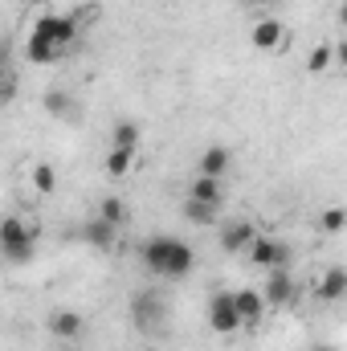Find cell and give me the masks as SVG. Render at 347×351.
<instances>
[{
	"label": "cell",
	"instance_id": "f546056e",
	"mask_svg": "<svg viewBox=\"0 0 347 351\" xmlns=\"http://www.w3.org/2000/svg\"><path fill=\"white\" fill-rule=\"evenodd\" d=\"M33 4H45V0H33Z\"/></svg>",
	"mask_w": 347,
	"mask_h": 351
},
{
	"label": "cell",
	"instance_id": "2e32d148",
	"mask_svg": "<svg viewBox=\"0 0 347 351\" xmlns=\"http://www.w3.org/2000/svg\"><path fill=\"white\" fill-rule=\"evenodd\" d=\"M233 302H237V311H241V319L246 323H258L261 319V311H265V294L261 290H233Z\"/></svg>",
	"mask_w": 347,
	"mask_h": 351
},
{
	"label": "cell",
	"instance_id": "e0dca14e",
	"mask_svg": "<svg viewBox=\"0 0 347 351\" xmlns=\"http://www.w3.org/2000/svg\"><path fill=\"white\" fill-rule=\"evenodd\" d=\"M110 147L135 152V147H139V123H131V119H119V123H115V131H110Z\"/></svg>",
	"mask_w": 347,
	"mask_h": 351
},
{
	"label": "cell",
	"instance_id": "d4e9b609",
	"mask_svg": "<svg viewBox=\"0 0 347 351\" xmlns=\"http://www.w3.org/2000/svg\"><path fill=\"white\" fill-rule=\"evenodd\" d=\"M98 12H102L98 4H82V8H74V21L78 25H90V21H98Z\"/></svg>",
	"mask_w": 347,
	"mask_h": 351
},
{
	"label": "cell",
	"instance_id": "6da1fadb",
	"mask_svg": "<svg viewBox=\"0 0 347 351\" xmlns=\"http://www.w3.org/2000/svg\"><path fill=\"white\" fill-rule=\"evenodd\" d=\"M196 262V254H192V245L188 241H180V237H147L143 241V265L152 269V274H160V278H188V269Z\"/></svg>",
	"mask_w": 347,
	"mask_h": 351
},
{
	"label": "cell",
	"instance_id": "f1b7e54d",
	"mask_svg": "<svg viewBox=\"0 0 347 351\" xmlns=\"http://www.w3.org/2000/svg\"><path fill=\"white\" fill-rule=\"evenodd\" d=\"M241 4H265V0H241Z\"/></svg>",
	"mask_w": 347,
	"mask_h": 351
},
{
	"label": "cell",
	"instance_id": "9c48e42d",
	"mask_svg": "<svg viewBox=\"0 0 347 351\" xmlns=\"http://www.w3.org/2000/svg\"><path fill=\"white\" fill-rule=\"evenodd\" d=\"M233 168V152L225 147V143H213V147H204V156H200V164H196V176H221Z\"/></svg>",
	"mask_w": 347,
	"mask_h": 351
},
{
	"label": "cell",
	"instance_id": "8992f818",
	"mask_svg": "<svg viewBox=\"0 0 347 351\" xmlns=\"http://www.w3.org/2000/svg\"><path fill=\"white\" fill-rule=\"evenodd\" d=\"M261 294H265V306H290V302H298V286H294L290 265H282V269H265V286H261Z\"/></svg>",
	"mask_w": 347,
	"mask_h": 351
},
{
	"label": "cell",
	"instance_id": "277c9868",
	"mask_svg": "<svg viewBox=\"0 0 347 351\" xmlns=\"http://www.w3.org/2000/svg\"><path fill=\"white\" fill-rule=\"evenodd\" d=\"M33 33H41V37H49L62 53L78 41V21H74V12H45V16H37V25H33Z\"/></svg>",
	"mask_w": 347,
	"mask_h": 351
},
{
	"label": "cell",
	"instance_id": "83f0119b",
	"mask_svg": "<svg viewBox=\"0 0 347 351\" xmlns=\"http://www.w3.org/2000/svg\"><path fill=\"white\" fill-rule=\"evenodd\" d=\"M339 16H344V25H347V0H344V8H339Z\"/></svg>",
	"mask_w": 347,
	"mask_h": 351
},
{
	"label": "cell",
	"instance_id": "9a60e30c",
	"mask_svg": "<svg viewBox=\"0 0 347 351\" xmlns=\"http://www.w3.org/2000/svg\"><path fill=\"white\" fill-rule=\"evenodd\" d=\"M188 196H192V200H204V204H221V200H225V188H221L217 176H192Z\"/></svg>",
	"mask_w": 347,
	"mask_h": 351
},
{
	"label": "cell",
	"instance_id": "7a4b0ae2",
	"mask_svg": "<svg viewBox=\"0 0 347 351\" xmlns=\"http://www.w3.org/2000/svg\"><path fill=\"white\" fill-rule=\"evenodd\" d=\"M37 225H29V221H21V217H4V225H0V250H4V262L12 265H25L33 262V254H37Z\"/></svg>",
	"mask_w": 347,
	"mask_h": 351
},
{
	"label": "cell",
	"instance_id": "ba28073f",
	"mask_svg": "<svg viewBox=\"0 0 347 351\" xmlns=\"http://www.w3.org/2000/svg\"><path fill=\"white\" fill-rule=\"evenodd\" d=\"M254 241H258L254 221H229V225L221 229V250H225V254H250Z\"/></svg>",
	"mask_w": 347,
	"mask_h": 351
},
{
	"label": "cell",
	"instance_id": "52a82bcc",
	"mask_svg": "<svg viewBox=\"0 0 347 351\" xmlns=\"http://www.w3.org/2000/svg\"><path fill=\"white\" fill-rule=\"evenodd\" d=\"M250 262L261 265V269H282V265H290V245L282 237L258 233V241L250 245Z\"/></svg>",
	"mask_w": 347,
	"mask_h": 351
},
{
	"label": "cell",
	"instance_id": "ac0fdd59",
	"mask_svg": "<svg viewBox=\"0 0 347 351\" xmlns=\"http://www.w3.org/2000/svg\"><path fill=\"white\" fill-rule=\"evenodd\" d=\"M217 208L221 204H204V200H184V221H192V225H213L217 221Z\"/></svg>",
	"mask_w": 347,
	"mask_h": 351
},
{
	"label": "cell",
	"instance_id": "7c38bea8",
	"mask_svg": "<svg viewBox=\"0 0 347 351\" xmlns=\"http://www.w3.org/2000/svg\"><path fill=\"white\" fill-rule=\"evenodd\" d=\"M49 335L53 339H78L82 335V315L78 311H53L49 315Z\"/></svg>",
	"mask_w": 347,
	"mask_h": 351
},
{
	"label": "cell",
	"instance_id": "5bb4252c",
	"mask_svg": "<svg viewBox=\"0 0 347 351\" xmlns=\"http://www.w3.org/2000/svg\"><path fill=\"white\" fill-rule=\"evenodd\" d=\"M25 58H29L33 66H49V62H58V58H62V49H58V45L49 41V37H41V33H29Z\"/></svg>",
	"mask_w": 347,
	"mask_h": 351
},
{
	"label": "cell",
	"instance_id": "7402d4cb",
	"mask_svg": "<svg viewBox=\"0 0 347 351\" xmlns=\"http://www.w3.org/2000/svg\"><path fill=\"white\" fill-rule=\"evenodd\" d=\"M319 229H323V233H344V229H347V208H339V204L323 208V217H319Z\"/></svg>",
	"mask_w": 347,
	"mask_h": 351
},
{
	"label": "cell",
	"instance_id": "4316f807",
	"mask_svg": "<svg viewBox=\"0 0 347 351\" xmlns=\"http://www.w3.org/2000/svg\"><path fill=\"white\" fill-rule=\"evenodd\" d=\"M311 351H335V348H327V343H315V348H311Z\"/></svg>",
	"mask_w": 347,
	"mask_h": 351
},
{
	"label": "cell",
	"instance_id": "484cf974",
	"mask_svg": "<svg viewBox=\"0 0 347 351\" xmlns=\"http://www.w3.org/2000/svg\"><path fill=\"white\" fill-rule=\"evenodd\" d=\"M335 62L347 70V41H339V45H335Z\"/></svg>",
	"mask_w": 347,
	"mask_h": 351
},
{
	"label": "cell",
	"instance_id": "603a6c76",
	"mask_svg": "<svg viewBox=\"0 0 347 351\" xmlns=\"http://www.w3.org/2000/svg\"><path fill=\"white\" fill-rule=\"evenodd\" d=\"M131 164H135V152L110 147V156H106V172H110V176H127V172H131Z\"/></svg>",
	"mask_w": 347,
	"mask_h": 351
},
{
	"label": "cell",
	"instance_id": "cb8c5ba5",
	"mask_svg": "<svg viewBox=\"0 0 347 351\" xmlns=\"http://www.w3.org/2000/svg\"><path fill=\"white\" fill-rule=\"evenodd\" d=\"M33 188H37L41 196H49V192L58 188V176H53L49 164H37V168H33Z\"/></svg>",
	"mask_w": 347,
	"mask_h": 351
},
{
	"label": "cell",
	"instance_id": "3957f363",
	"mask_svg": "<svg viewBox=\"0 0 347 351\" xmlns=\"http://www.w3.org/2000/svg\"><path fill=\"white\" fill-rule=\"evenodd\" d=\"M208 327H213L217 335H225V339L246 327V319H241V311H237V302H233L229 290H221V294L208 298Z\"/></svg>",
	"mask_w": 347,
	"mask_h": 351
},
{
	"label": "cell",
	"instance_id": "44dd1931",
	"mask_svg": "<svg viewBox=\"0 0 347 351\" xmlns=\"http://www.w3.org/2000/svg\"><path fill=\"white\" fill-rule=\"evenodd\" d=\"M98 217L110 221V225H123V221H127V204H123L119 196H102V200H98Z\"/></svg>",
	"mask_w": 347,
	"mask_h": 351
},
{
	"label": "cell",
	"instance_id": "ffe728a7",
	"mask_svg": "<svg viewBox=\"0 0 347 351\" xmlns=\"http://www.w3.org/2000/svg\"><path fill=\"white\" fill-rule=\"evenodd\" d=\"M41 106H45L53 119H70V114H74V98H70V94H62V90H49Z\"/></svg>",
	"mask_w": 347,
	"mask_h": 351
},
{
	"label": "cell",
	"instance_id": "30bf717a",
	"mask_svg": "<svg viewBox=\"0 0 347 351\" xmlns=\"http://www.w3.org/2000/svg\"><path fill=\"white\" fill-rule=\"evenodd\" d=\"M115 237H119V225H110L102 217H94V221L82 225V241L94 245V250H115Z\"/></svg>",
	"mask_w": 347,
	"mask_h": 351
},
{
	"label": "cell",
	"instance_id": "8fae6325",
	"mask_svg": "<svg viewBox=\"0 0 347 351\" xmlns=\"http://www.w3.org/2000/svg\"><path fill=\"white\" fill-rule=\"evenodd\" d=\"M315 294H319L323 302H339V298H347V269L344 265H331V269L319 278Z\"/></svg>",
	"mask_w": 347,
	"mask_h": 351
},
{
	"label": "cell",
	"instance_id": "4fadbf2b",
	"mask_svg": "<svg viewBox=\"0 0 347 351\" xmlns=\"http://www.w3.org/2000/svg\"><path fill=\"white\" fill-rule=\"evenodd\" d=\"M282 37H286V29H282V21H274V16H261L258 25H254V33H250V41H254L258 49H278Z\"/></svg>",
	"mask_w": 347,
	"mask_h": 351
},
{
	"label": "cell",
	"instance_id": "5b68a950",
	"mask_svg": "<svg viewBox=\"0 0 347 351\" xmlns=\"http://www.w3.org/2000/svg\"><path fill=\"white\" fill-rule=\"evenodd\" d=\"M164 319H168V306H164V298H160L156 290H139V294L131 298V323H135L139 331H156Z\"/></svg>",
	"mask_w": 347,
	"mask_h": 351
},
{
	"label": "cell",
	"instance_id": "d6986e66",
	"mask_svg": "<svg viewBox=\"0 0 347 351\" xmlns=\"http://www.w3.org/2000/svg\"><path fill=\"white\" fill-rule=\"evenodd\" d=\"M331 62H335V45H327V41H319V45L307 53V70H311V74H327Z\"/></svg>",
	"mask_w": 347,
	"mask_h": 351
}]
</instances>
